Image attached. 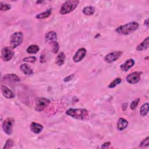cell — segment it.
Returning a JSON list of instances; mask_svg holds the SVG:
<instances>
[{"instance_id":"f546056e","label":"cell","mask_w":149,"mask_h":149,"mask_svg":"<svg viewBox=\"0 0 149 149\" xmlns=\"http://www.w3.org/2000/svg\"><path fill=\"white\" fill-rule=\"evenodd\" d=\"M139 101H140V99H139V98H137V99H136V100L133 101L132 102L131 104H130V109H132V110L135 109L137 108V105H138V104H139Z\"/></svg>"},{"instance_id":"8fae6325","label":"cell","mask_w":149,"mask_h":149,"mask_svg":"<svg viewBox=\"0 0 149 149\" xmlns=\"http://www.w3.org/2000/svg\"><path fill=\"white\" fill-rule=\"evenodd\" d=\"M45 42L48 43L49 45L57 40V34L54 31H50L48 32L45 36Z\"/></svg>"},{"instance_id":"4fadbf2b","label":"cell","mask_w":149,"mask_h":149,"mask_svg":"<svg viewBox=\"0 0 149 149\" xmlns=\"http://www.w3.org/2000/svg\"><path fill=\"white\" fill-rule=\"evenodd\" d=\"M134 61L133 59H128L120 66V68L122 71L127 72L134 65Z\"/></svg>"},{"instance_id":"ba28073f","label":"cell","mask_w":149,"mask_h":149,"mask_svg":"<svg viewBox=\"0 0 149 149\" xmlns=\"http://www.w3.org/2000/svg\"><path fill=\"white\" fill-rule=\"evenodd\" d=\"M141 72H134L132 73L128 74L126 77V80L127 83L131 84H134L137 83L141 79Z\"/></svg>"},{"instance_id":"6da1fadb","label":"cell","mask_w":149,"mask_h":149,"mask_svg":"<svg viewBox=\"0 0 149 149\" xmlns=\"http://www.w3.org/2000/svg\"><path fill=\"white\" fill-rule=\"evenodd\" d=\"M66 114L73 118L79 120H86L89 114L87 109L84 108H69L66 111Z\"/></svg>"},{"instance_id":"44dd1931","label":"cell","mask_w":149,"mask_h":149,"mask_svg":"<svg viewBox=\"0 0 149 149\" xmlns=\"http://www.w3.org/2000/svg\"><path fill=\"white\" fill-rule=\"evenodd\" d=\"M95 10V7L93 6H87L83 9V13L87 16H91L94 13Z\"/></svg>"},{"instance_id":"f1b7e54d","label":"cell","mask_w":149,"mask_h":149,"mask_svg":"<svg viewBox=\"0 0 149 149\" xmlns=\"http://www.w3.org/2000/svg\"><path fill=\"white\" fill-rule=\"evenodd\" d=\"M36 59H37V58L35 56H31L24 58L23 59V61L24 62H30V63H34L36 61Z\"/></svg>"},{"instance_id":"30bf717a","label":"cell","mask_w":149,"mask_h":149,"mask_svg":"<svg viewBox=\"0 0 149 149\" xmlns=\"http://www.w3.org/2000/svg\"><path fill=\"white\" fill-rule=\"evenodd\" d=\"M87 51L84 48L79 49L73 56V60L75 62H80L86 56Z\"/></svg>"},{"instance_id":"4316f807","label":"cell","mask_w":149,"mask_h":149,"mask_svg":"<svg viewBox=\"0 0 149 149\" xmlns=\"http://www.w3.org/2000/svg\"><path fill=\"white\" fill-rule=\"evenodd\" d=\"M14 144V142L12 139H8V140L6 141V143L3 147V149H8L10 148L13 147Z\"/></svg>"},{"instance_id":"7a4b0ae2","label":"cell","mask_w":149,"mask_h":149,"mask_svg":"<svg viewBox=\"0 0 149 149\" xmlns=\"http://www.w3.org/2000/svg\"><path fill=\"white\" fill-rule=\"evenodd\" d=\"M139 24L136 22H132L117 27L115 31L120 35H128L135 31L139 27Z\"/></svg>"},{"instance_id":"cb8c5ba5","label":"cell","mask_w":149,"mask_h":149,"mask_svg":"<svg viewBox=\"0 0 149 149\" xmlns=\"http://www.w3.org/2000/svg\"><path fill=\"white\" fill-rule=\"evenodd\" d=\"M122 82V79L119 77L115 79L114 80H113L112 82L110 83V84L108 86V87L110 88H113L115 87H116L117 85L120 84Z\"/></svg>"},{"instance_id":"1f68e13d","label":"cell","mask_w":149,"mask_h":149,"mask_svg":"<svg viewBox=\"0 0 149 149\" xmlns=\"http://www.w3.org/2000/svg\"><path fill=\"white\" fill-rule=\"evenodd\" d=\"M110 144H111V143H110L109 141L105 142V143H104L102 145L101 148H108V147L110 146Z\"/></svg>"},{"instance_id":"52a82bcc","label":"cell","mask_w":149,"mask_h":149,"mask_svg":"<svg viewBox=\"0 0 149 149\" xmlns=\"http://www.w3.org/2000/svg\"><path fill=\"white\" fill-rule=\"evenodd\" d=\"M14 120L12 118H6L2 123V127L3 132L8 135H10L13 132V125Z\"/></svg>"},{"instance_id":"d6986e66","label":"cell","mask_w":149,"mask_h":149,"mask_svg":"<svg viewBox=\"0 0 149 149\" xmlns=\"http://www.w3.org/2000/svg\"><path fill=\"white\" fill-rule=\"evenodd\" d=\"M65 61V54L63 52H59L55 58V63L58 66H62Z\"/></svg>"},{"instance_id":"484cf974","label":"cell","mask_w":149,"mask_h":149,"mask_svg":"<svg viewBox=\"0 0 149 149\" xmlns=\"http://www.w3.org/2000/svg\"><path fill=\"white\" fill-rule=\"evenodd\" d=\"M50 45L52 47V49H51L52 51L54 54H56V53H57L58 52L59 49V44L57 42V41L54 42L51 44Z\"/></svg>"},{"instance_id":"e0dca14e","label":"cell","mask_w":149,"mask_h":149,"mask_svg":"<svg viewBox=\"0 0 149 149\" xmlns=\"http://www.w3.org/2000/svg\"><path fill=\"white\" fill-rule=\"evenodd\" d=\"M20 69L22 72L26 75H31L34 73L33 70L27 63L22 64L20 66Z\"/></svg>"},{"instance_id":"9a60e30c","label":"cell","mask_w":149,"mask_h":149,"mask_svg":"<svg viewBox=\"0 0 149 149\" xmlns=\"http://www.w3.org/2000/svg\"><path fill=\"white\" fill-rule=\"evenodd\" d=\"M2 80L18 82V81H20V79L16 74L10 73V74H6L5 75H4L2 77Z\"/></svg>"},{"instance_id":"7402d4cb","label":"cell","mask_w":149,"mask_h":149,"mask_svg":"<svg viewBox=\"0 0 149 149\" xmlns=\"http://www.w3.org/2000/svg\"><path fill=\"white\" fill-rule=\"evenodd\" d=\"M40 50V48L36 44H32L30 45L27 49L26 52L30 54H34L37 53Z\"/></svg>"},{"instance_id":"5bb4252c","label":"cell","mask_w":149,"mask_h":149,"mask_svg":"<svg viewBox=\"0 0 149 149\" xmlns=\"http://www.w3.org/2000/svg\"><path fill=\"white\" fill-rule=\"evenodd\" d=\"M43 128L44 127L42 125L38 123H36L34 122H33L30 125L31 131L36 134L40 133L42 132Z\"/></svg>"},{"instance_id":"9c48e42d","label":"cell","mask_w":149,"mask_h":149,"mask_svg":"<svg viewBox=\"0 0 149 149\" xmlns=\"http://www.w3.org/2000/svg\"><path fill=\"white\" fill-rule=\"evenodd\" d=\"M122 55V52L120 51L112 52L109 53L105 56L104 60L105 62L111 63L118 60Z\"/></svg>"},{"instance_id":"603a6c76","label":"cell","mask_w":149,"mask_h":149,"mask_svg":"<svg viewBox=\"0 0 149 149\" xmlns=\"http://www.w3.org/2000/svg\"><path fill=\"white\" fill-rule=\"evenodd\" d=\"M148 104L146 103L141 107L140 109V112L141 116H144L148 113Z\"/></svg>"},{"instance_id":"5b68a950","label":"cell","mask_w":149,"mask_h":149,"mask_svg":"<svg viewBox=\"0 0 149 149\" xmlns=\"http://www.w3.org/2000/svg\"><path fill=\"white\" fill-rule=\"evenodd\" d=\"M50 101L48 99L44 97H38L36 101L35 110L38 112H41L47 107Z\"/></svg>"},{"instance_id":"4dcf8cb0","label":"cell","mask_w":149,"mask_h":149,"mask_svg":"<svg viewBox=\"0 0 149 149\" xmlns=\"http://www.w3.org/2000/svg\"><path fill=\"white\" fill-rule=\"evenodd\" d=\"M73 76H74V74H70V75H69L68 76L66 77L64 79L63 81H65V82L69 81H70V80H71L72 79V78L73 77Z\"/></svg>"},{"instance_id":"83f0119b","label":"cell","mask_w":149,"mask_h":149,"mask_svg":"<svg viewBox=\"0 0 149 149\" xmlns=\"http://www.w3.org/2000/svg\"><path fill=\"white\" fill-rule=\"evenodd\" d=\"M149 145V137H147L146 139H144L140 144V147H148Z\"/></svg>"},{"instance_id":"d4e9b609","label":"cell","mask_w":149,"mask_h":149,"mask_svg":"<svg viewBox=\"0 0 149 149\" xmlns=\"http://www.w3.org/2000/svg\"><path fill=\"white\" fill-rule=\"evenodd\" d=\"M11 8V5L9 3H3L2 2H1L0 3V10L1 11H6Z\"/></svg>"},{"instance_id":"ac0fdd59","label":"cell","mask_w":149,"mask_h":149,"mask_svg":"<svg viewBox=\"0 0 149 149\" xmlns=\"http://www.w3.org/2000/svg\"><path fill=\"white\" fill-rule=\"evenodd\" d=\"M128 125V122L127 120L123 118H119L118 122H117V129L120 130L122 131L125 129L127 127Z\"/></svg>"},{"instance_id":"d6a6232c","label":"cell","mask_w":149,"mask_h":149,"mask_svg":"<svg viewBox=\"0 0 149 149\" xmlns=\"http://www.w3.org/2000/svg\"><path fill=\"white\" fill-rule=\"evenodd\" d=\"M144 23V24L146 25L147 27H148V19H147L146 20H145Z\"/></svg>"},{"instance_id":"8992f818","label":"cell","mask_w":149,"mask_h":149,"mask_svg":"<svg viewBox=\"0 0 149 149\" xmlns=\"http://www.w3.org/2000/svg\"><path fill=\"white\" fill-rule=\"evenodd\" d=\"M13 48L9 47H5L1 50V58L5 62L10 61L14 56Z\"/></svg>"},{"instance_id":"ffe728a7","label":"cell","mask_w":149,"mask_h":149,"mask_svg":"<svg viewBox=\"0 0 149 149\" xmlns=\"http://www.w3.org/2000/svg\"><path fill=\"white\" fill-rule=\"evenodd\" d=\"M51 13H52V9L49 8L43 12L37 14L36 16V17L38 19H44L48 17L51 15Z\"/></svg>"},{"instance_id":"7c38bea8","label":"cell","mask_w":149,"mask_h":149,"mask_svg":"<svg viewBox=\"0 0 149 149\" xmlns=\"http://www.w3.org/2000/svg\"><path fill=\"white\" fill-rule=\"evenodd\" d=\"M1 89L3 97L7 99H12L15 97V94L12 90H10L6 86L1 85Z\"/></svg>"},{"instance_id":"2e32d148","label":"cell","mask_w":149,"mask_h":149,"mask_svg":"<svg viewBox=\"0 0 149 149\" xmlns=\"http://www.w3.org/2000/svg\"><path fill=\"white\" fill-rule=\"evenodd\" d=\"M149 47V37H147L140 44L137 46L136 49L138 51H142L147 49Z\"/></svg>"},{"instance_id":"3957f363","label":"cell","mask_w":149,"mask_h":149,"mask_svg":"<svg viewBox=\"0 0 149 149\" xmlns=\"http://www.w3.org/2000/svg\"><path fill=\"white\" fill-rule=\"evenodd\" d=\"M79 2V1L75 0L65 1L61 6L59 10V13L61 15H66L72 12L77 8Z\"/></svg>"},{"instance_id":"277c9868","label":"cell","mask_w":149,"mask_h":149,"mask_svg":"<svg viewBox=\"0 0 149 149\" xmlns=\"http://www.w3.org/2000/svg\"><path fill=\"white\" fill-rule=\"evenodd\" d=\"M23 34L21 31H17L14 33L10 36V42L11 47L14 49L19 46L23 41Z\"/></svg>"}]
</instances>
